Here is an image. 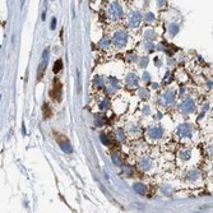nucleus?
<instances>
[{
    "mask_svg": "<svg viewBox=\"0 0 213 213\" xmlns=\"http://www.w3.org/2000/svg\"><path fill=\"white\" fill-rule=\"evenodd\" d=\"M54 91L56 92L54 96H52V98H54L55 101H60V96H61V88H60V83L56 81H54Z\"/></svg>",
    "mask_w": 213,
    "mask_h": 213,
    "instance_id": "obj_1",
    "label": "nucleus"
},
{
    "mask_svg": "<svg viewBox=\"0 0 213 213\" xmlns=\"http://www.w3.org/2000/svg\"><path fill=\"white\" fill-rule=\"evenodd\" d=\"M61 65H63L61 60H57V61L55 63V68H54V72H55V73H56V72H59L60 69H61Z\"/></svg>",
    "mask_w": 213,
    "mask_h": 213,
    "instance_id": "obj_2",
    "label": "nucleus"
},
{
    "mask_svg": "<svg viewBox=\"0 0 213 213\" xmlns=\"http://www.w3.org/2000/svg\"><path fill=\"white\" fill-rule=\"evenodd\" d=\"M55 23H56V19L54 18V19H52V23H51V28H52V29L55 28Z\"/></svg>",
    "mask_w": 213,
    "mask_h": 213,
    "instance_id": "obj_3",
    "label": "nucleus"
}]
</instances>
